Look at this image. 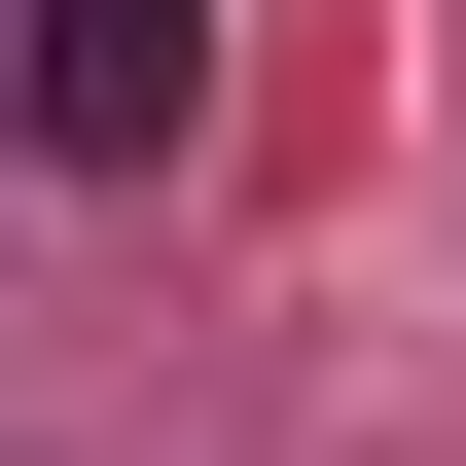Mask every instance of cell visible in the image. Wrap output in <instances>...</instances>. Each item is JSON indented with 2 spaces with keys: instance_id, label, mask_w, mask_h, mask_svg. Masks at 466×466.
<instances>
[{
  "instance_id": "6da1fadb",
  "label": "cell",
  "mask_w": 466,
  "mask_h": 466,
  "mask_svg": "<svg viewBox=\"0 0 466 466\" xmlns=\"http://www.w3.org/2000/svg\"><path fill=\"white\" fill-rule=\"evenodd\" d=\"M0 108H36V179H144L179 108H216V0H36V72H0Z\"/></svg>"
}]
</instances>
